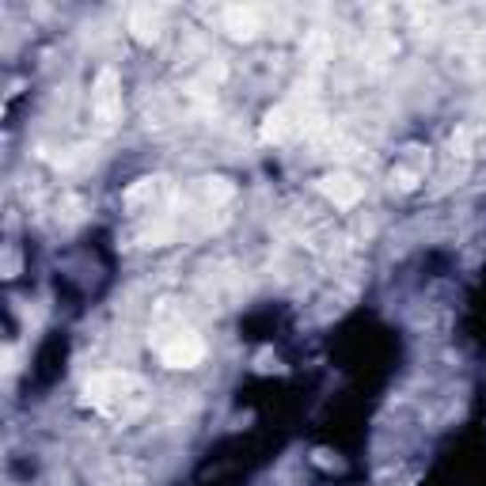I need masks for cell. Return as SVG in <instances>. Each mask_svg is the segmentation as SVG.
Masks as SVG:
<instances>
[{"instance_id":"obj_6","label":"cell","mask_w":486,"mask_h":486,"mask_svg":"<svg viewBox=\"0 0 486 486\" xmlns=\"http://www.w3.org/2000/svg\"><path fill=\"white\" fill-rule=\"evenodd\" d=\"M130 31L137 42H145V46L156 42L160 38V12H152V4H137L130 12Z\"/></svg>"},{"instance_id":"obj_7","label":"cell","mask_w":486,"mask_h":486,"mask_svg":"<svg viewBox=\"0 0 486 486\" xmlns=\"http://www.w3.org/2000/svg\"><path fill=\"white\" fill-rule=\"evenodd\" d=\"M296 114L289 107H278V110H270L266 114V126H263V137L266 141H289L296 130H300V122H293Z\"/></svg>"},{"instance_id":"obj_5","label":"cell","mask_w":486,"mask_h":486,"mask_svg":"<svg viewBox=\"0 0 486 486\" xmlns=\"http://www.w3.org/2000/svg\"><path fill=\"white\" fill-rule=\"evenodd\" d=\"M224 31L232 35V38H251L255 31H259V12L255 8H243V4H232V8H224Z\"/></svg>"},{"instance_id":"obj_4","label":"cell","mask_w":486,"mask_h":486,"mask_svg":"<svg viewBox=\"0 0 486 486\" xmlns=\"http://www.w3.org/2000/svg\"><path fill=\"white\" fill-rule=\"evenodd\" d=\"M320 194L327 202H335L338 209H350V206L361 202V182H357L350 171H331V175L320 179Z\"/></svg>"},{"instance_id":"obj_2","label":"cell","mask_w":486,"mask_h":486,"mask_svg":"<svg viewBox=\"0 0 486 486\" xmlns=\"http://www.w3.org/2000/svg\"><path fill=\"white\" fill-rule=\"evenodd\" d=\"M92 110H95V122L110 130L122 114V88H118V73L114 69H103L95 77V88H92Z\"/></svg>"},{"instance_id":"obj_1","label":"cell","mask_w":486,"mask_h":486,"mask_svg":"<svg viewBox=\"0 0 486 486\" xmlns=\"http://www.w3.org/2000/svg\"><path fill=\"white\" fill-rule=\"evenodd\" d=\"M130 392H137V380L130 373H99L84 384V403L92 407H114Z\"/></svg>"},{"instance_id":"obj_3","label":"cell","mask_w":486,"mask_h":486,"mask_svg":"<svg viewBox=\"0 0 486 486\" xmlns=\"http://www.w3.org/2000/svg\"><path fill=\"white\" fill-rule=\"evenodd\" d=\"M202 357H206V342L190 331L171 335L160 346V361L167 369H194V365H202Z\"/></svg>"}]
</instances>
